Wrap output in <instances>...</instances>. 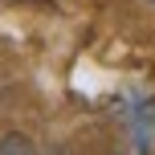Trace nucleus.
<instances>
[{"mask_svg":"<svg viewBox=\"0 0 155 155\" xmlns=\"http://www.w3.org/2000/svg\"><path fill=\"white\" fill-rule=\"evenodd\" d=\"M0 155H37V147H33L29 135L8 131V135H0Z\"/></svg>","mask_w":155,"mask_h":155,"instance_id":"f257e3e1","label":"nucleus"},{"mask_svg":"<svg viewBox=\"0 0 155 155\" xmlns=\"http://www.w3.org/2000/svg\"><path fill=\"white\" fill-rule=\"evenodd\" d=\"M151 4H155V0H151Z\"/></svg>","mask_w":155,"mask_h":155,"instance_id":"f03ea898","label":"nucleus"}]
</instances>
